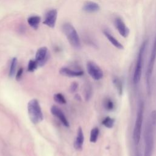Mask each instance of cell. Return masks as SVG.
Listing matches in <instances>:
<instances>
[{"instance_id": "obj_1", "label": "cell", "mask_w": 156, "mask_h": 156, "mask_svg": "<svg viewBox=\"0 0 156 156\" xmlns=\"http://www.w3.org/2000/svg\"><path fill=\"white\" fill-rule=\"evenodd\" d=\"M156 129V110H153L148 118L145 127L144 141V156H152L155 141V133Z\"/></svg>"}, {"instance_id": "obj_2", "label": "cell", "mask_w": 156, "mask_h": 156, "mask_svg": "<svg viewBox=\"0 0 156 156\" xmlns=\"http://www.w3.org/2000/svg\"><path fill=\"white\" fill-rule=\"evenodd\" d=\"M27 112L30 121L34 124H38L43 121V114L37 99H32L28 102Z\"/></svg>"}, {"instance_id": "obj_3", "label": "cell", "mask_w": 156, "mask_h": 156, "mask_svg": "<svg viewBox=\"0 0 156 156\" xmlns=\"http://www.w3.org/2000/svg\"><path fill=\"white\" fill-rule=\"evenodd\" d=\"M62 29L69 44L75 49H80L81 47L80 38L74 26L70 23H66L62 25Z\"/></svg>"}, {"instance_id": "obj_4", "label": "cell", "mask_w": 156, "mask_h": 156, "mask_svg": "<svg viewBox=\"0 0 156 156\" xmlns=\"http://www.w3.org/2000/svg\"><path fill=\"white\" fill-rule=\"evenodd\" d=\"M143 114H144V103L143 101H141L138 106L136 120H135L134 128H133V140L135 144H138L140 141L142 124H143Z\"/></svg>"}, {"instance_id": "obj_5", "label": "cell", "mask_w": 156, "mask_h": 156, "mask_svg": "<svg viewBox=\"0 0 156 156\" xmlns=\"http://www.w3.org/2000/svg\"><path fill=\"white\" fill-rule=\"evenodd\" d=\"M147 45V41H144L140 46L137 60L136 62L134 73L133 76V82L135 85L138 84L141 79V74H142V68L143 65V60H144V54L146 49V47Z\"/></svg>"}, {"instance_id": "obj_6", "label": "cell", "mask_w": 156, "mask_h": 156, "mask_svg": "<svg viewBox=\"0 0 156 156\" xmlns=\"http://www.w3.org/2000/svg\"><path fill=\"white\" fill-rule=\"evenodd\" d=\"M156 60V35L155 37L152 49L151 52L149 63L147 68L146 72V85H147V90L148 94L149 95L151 93V76L153 73L154 65Z\"/></svg>"}, {"instance_id": "obj_7", "label": "cell", "mask_w": 156, "mask_h": 156, "mask_svg": "<svg viewBox=\"0 0 156 156\" xmlns=\"http://www.w3.org/2000/svg\"><path fill=\"white\" fill-rule=\"evenodd\" d=\"M87 70L88 74L95 80H99L103 77L104 73L102 69L92 61L87 62Z\"/></svg>"}, {"instance_id": "obj_8", "label": "cell", "mask_w": 156, "mask_h": 156, "mask_svg": "<svg viewBox=\"0 0 156 156\" xmlns=\"http://www.w3.org/2000/svg\"><path fill=\"white\" fill-rule=\"evenodd\" d=\"M49 58V52L46 47L43 46L38 49L35 54V60L37 61L38 66H43Z\"/></svg>"}, {"instance_id": "obj_9", "label": "cell", "mask_w": 156, "mask_h": 156, "mask_svg": "<svg viewBox=\"0 0 156 156\" xmlns=\"http://www.w3.org/2000/svg\"><path fill=\"white\" fill-rule=\"evenodd\" d=\"M57 18V10L56 9L49 10L44 15L43 23L51 28H53L55 25Z\"/></svg>"}, {"instance_id": "obj_10", "label": "cell", "mask_w": 156, "mask_h": 156, "mask_svg": "<svg viewBox=\"0 0 156 156\" xmlns=\"http://www.w3.org/2000/svg\"><path fill=\"white\" fill-rule=\"evenodd\" d=\"M114 24L116 30L122 37L124 38H127L128 37L129 34V29L126 26V24L121 18H116L114 21Z\"/></svg>"}, {"instance_id": "obj_11", "label": "cell", "mask_w": 156, "mask_h": 156, "mask_svg": "<svg viewBox=\"0 0 156 156\" xmlns=\"http://www.w3.org/2000/svg\"><path fill=\"white\" fill-rule=\"evenodd\" d=\"M51 113L62 123V124L65 127H69V122L65 116L63 111L57 106L52 105L51 108Z\"/></svg>"}, {"instance_id": "obj_12", "label": "cell", "mask_w": 156, "mask_h": 156, "mask_svg": "<svg viewBox=\"0 0 156 156\" xmlns=\"http://www.w3.org/2000/svg\"><path fill=\"white\" fill-rule=\"evenodd\" d=\"M84 142V135L83 132L80 127H79L77 135L74 141V147L77 151H81L83 148Z\"/></svg>"}, {"instance_id": "obj_13", "label": "cell", "mask_w": 156, "mask_h": 156, "mask_svg": "<svg viewBox=\"0 0 156 156\" xmlns=\"http://www.w3.org/2000/svg\"><path fill=\"white\" fill-rule=\"evenodd\" d=\"M60 74L67 77H79L83 74V72L82 70H74L70 69L68 67H62L60 69Z\"/></svg>"}, {"instance_id": "obj_14", "label": "cell", "mask_w": 156, "mask_h": 156, "mask_svg": "<svg viewBox=\"0 0 156 156\" xmlns=\"http://www.w3.org/2000/svg\"><path fill=\"white\" fill-rule=\"evenodd\" d=\"M103 34L106 37L107 40L111 43V44H113L115 48L119 49H124V46L113 35H112L107 29H104L103 30Z\"/></svg>"}, {"instance_id": "obj_15", "label": "cell", "mask_w": 156, "mask_h": 156, "mask_svg": "<svg viewBox=\"0 0 156 156\" xmlns=\"http://www.w3.org/2000/svg\"><path fill=\"white\" fill-rule=\"evenodd\" d=\"M82 9L87 13H94L99 10L100 7L96 2L93 1H87L83 5Z\"/></svg>"}, {"instance_id": "obj_16", "label": "cell", "mask_w": 156, "mask_h": 156, "mask_svg": "<svg viewBox=\"0 0 156 156\" xmlns=\"http://www.w3.org/2000/svg\"><path fill=\"white\" fill-rule=\"evenodd\" d=\"M40 22L41 18L38 15H32L27 18L28 24L35 30H37L38 28Z\"/></svg>"}, {"instance_id": "obj_17", "label": "cell", "mask_w": 156, "mask_h": 156, "mask_svg": "<svg viewBox=\"0 0 156 156\" xmlns=\"http://www.w3.org/2000/svg\"><path fill=\"white\" fill-rule=\"evenodd\" d=\"M17 58L16 57H13L12 58L10 65V69H9V76L10 77H12L15 76L16 74V66H17Z\"/></svg>"}, {"instance_id": "obj_18", "label": "cell", "mask_w": 156, "mask_h": 156, "mask_svg": "<svg viewBox=\"0 0 156 156\" xmlns=\"http://www.w3.org/2000/svg\"><path fill=\"white\" fill-rule=\"evenodd\" d=\"M99 133V130L98 127H95L93 128L90 132V141L91 143H96L98 140V136Z\"/></svg>"}, {"instance_id": "obj_19", "label": "cell", "mask_w": 156, "mask_h": 156, "mask_svg": "<svg viewBox=\"0 0 156 156\" xmlns=\"http://www.w3.org/2000/svg\"><path fill=\"white\" fill-rule=\"evenodd\" d=\"M103 105H104V108L108 111L113 110L115 107V105H114L113 101L108 98H107L104 100Z\"/></svg>"}, {"instance_id": "obj_20", "label": "cell", "mask_w": 156, "mask_h": 156, "mask_svg": "<svg viewBox=\"0 0 156 156\" xmlns=\"http://www.w3.org/2000/svg\"><path fill=\"white\" fill-rule=\"evenodd\" d=\"M113 82L116 90H118L119 94H121L122 93V84L121 80L118 77H115L113 79Z\"/></svg>"}, {"instance_id": "obj_21", "label": "cell", "mask_w": 156, "mask_h": 156, "mask_svg": "<svg viewBox=\"0 0 156 156\" xmlns=\"http://www.w3.org/2000/svg\"><path fill=\"white\" fill-rule=\"evenodd\" d=\"M53 98H54V100L59 104H65L66 103V100L65 98L60 93L54 94Z\"/></svg>"}, {"instance_id": "obj_22", "label": "cell", "mask_w": 156, "mask_h": 156, "mask_svg": "<svg viewBox=\"0 0 156 156\" xmlns=\"http://www.w3.org/2000/svg\"><path fill=\"white\" fill-rule=\"evenodd\" d=\"M114 122H115L114 119H113L109 116L105 117L102 121V124L105 127H106L107 128H108V129H111L113 127V126L114 125Z\"/></svg>"}, {"instance_id": "obj_23", "label": "cell", "mask_w": 156, "mask_h": 156, "mask_svg": "<svg viewBox=\"0 0 156 156\" xmlns=\"http://www.w3.org/2000/svg\"><path fill=\"white\" fill-rule=\"evenodd\" d=\"M38 66V65L37 61L34 60H30L28 63L27 66V71L29 72H34Z\"/></svg>"}, {"instance_id": "obj_24", "label": "cell", "mask_w": 156, "mask_h": 156, "mask_svg": "<svg viewBox=\"0 0 156 156\" xmlns=\"http://www.w3.org/2000/svg\"><path fill=\"white\" fill-rule=\"evenodd\" d=\"M79 87V84L77 82H73L71 83L70 87H69V90L71 93H75Z\"/></svg>"}, {"instance_id": "obj_25", "label": "cell", "mask_w": 156, "mask_h": 156, "mask_svg": "<svg viewBox=\"0 0 156 156\" xmlns=\"http://www.w3.org/2000/svg\"><path fill=\"white\" fill-rule=\"evenodd\" d=\"M23 68H20L17 72L16 73V76H15V77H16V79L17 80H19L21 77H22V75H23Z\"/></svg>"}, {"instance_id": "obj_26", "label": "cell", "mask_w": 156, "mask_h": 156, "mask_svg": "<svg viewBox=\"0 0 156 156\" xmlns=\"http://www.w3.org/2000/svg\"><path fill=\"white\" fill-rule=\"evenodd\" d=\"M91 89L90 88H88L86 89L85 90V98L86 99L87 101L89 100V99L91 97Z\"/></svg>"}, {"instance_id": "obj_27", "label": "cell", "mask_w": 156, "mask_h": 156, "mask_svg": "<svg viewBox=\"0 0 156 156\" xmlns=\"http://www.w3.org/2000/svg\"><path fill=\"white\" fill-rule=\"evenodd\" d=\"M75 98H76V99H77V100H80V97L79 96V94H76Z\"/></svg>"}]
</instances>
